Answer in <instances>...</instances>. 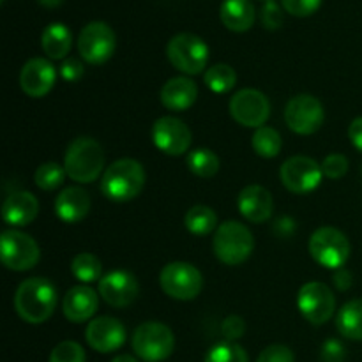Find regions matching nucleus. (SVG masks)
<instances>
[{"mask_svg":"<svg viewBox=\"0 0 362 362\" xmlns=\"http://www.w3.org/2000/svg\"><path fill=\"white\" fill-rule=\"evenodd\" d=\"M131 345L134 354L145 362H161L173 354L175 336L161 322H145L136 327Z\"/></svg>","mask_w":362,"mask_h":362,"instance_id":"5","label":"nucleus"},{"mask_svg":"<svg viewBox=\"0 0 362 362\" xmlns=\"http://www.w3.org/2000/svg\"><path fill=\"white\" fill-rule=\"evenodd\" d=\"M152 141L166 156H182L189 151L193 134L191 129L177 117H161L152 126Z\"/></svg>","mask_w":362,"mask_h":362,"instance_id":"15","label":"nucleus"},{"mask_svg":"<svg viewBox=\"0 0 362 362\" xmlns=\"http://www.w3.org/2000/svg\"><path fill=\"white\" fill-rule=\"evenodd\" d=\"M90 211V197L85 189L76 186L66 187L55 198V214L64 223H80Z\"/></svg>","mask_w":362,"mask_h":362,"instance_id":"22","label":"nucleus"},{"mask_svg":"<svg viewBox=\"0 0 362 362\" xmlns=\"http://www.w3.org/2000/svg\"><path fill=\"white\" fill-rule=\"evenodd\" d=\"M112 362H138V361L131 356H117Z\"/></svg>","mask_w":362,"mask_h":362,"instance_id":"45","label":"nucleus"},{"mask_svg":"<svg viewBox=\"0 0 362 362\" xmlns=\"http://www.w3.org/2000/svg\"><path fill=\"white\" fill-rule=\"evenodd\" d=\"M145 186V170L136 159L122 158L105 170L101 177L103 197L112 202L134 200Z\"/></svg>","mask_w":362,"mask_h":362,"instance_id":"2","label":"nucleus"},{"mask_svg":"<svg viewBox=\"0 0 362 362\" xmlns=\"http://www.w3.org/2000/svg\"><path fill=\"white\" fill-rule=\"evenodd\" d=\"M346 350L343 346V343H339L338 339H327V341L322 345L320 350V359L322 362H345Z\"/></svg>","mask_w":362,"mask_h":362,"instance_id":"39","label":"nucleus"},{"mask_svg":"<svg viewBox=\"0 0 362 362\" xmlns=\"http://www.w3.org/2000/svg\"><path fill=\"white\" fill-rule=\"evenodd\" d=\"M99 306V296L88 285H76L67 290L62 303L64 317L73 324L90 320Z\"/></svg>","mask_w":362,"mask_h":362,"instance_id":"19","label":"nucleus"},{"mask_svg":"<svg viewBox=\"0 0 362 362\" xmlns=\"http://www.w3.org/2000/svg\"><path fill=\"white\" fill-rule=\"evenodd\" d=\"M205 362H250V357L246 350L237 343L223 341L209 350Z\"/></svg>","mask_w":362,"mask_h":362,"instance_id":"33","label":"nucleus"},{"mask_svg":"<svg viewBox=\"0 0 362 362\" xmlns=\"http://www.w3.org/2000/svg\"><path fill=\"white\" fill-rule=\"evenodd\" d=\"M205 85L216 94H225L230 92L237 83V73L228 64H214L205 71Z\"/></svg>","mask_w":362,"mask_h":362,"instance_id":"31","label":"nucleus"},{"mask_svg":"<svg viewBox=\"0 0 362 362\" xmlns=\"http://www.w3.org/2000/svg\"><path fill=\"white\" fill-rule=\"evenodd\" d=\"M59 300L55 285L46 278H30L20 283L14 293V310L21 320L39 325L53 315Z\"/></svg>","mask_w":362,"mask_h":362,"instance_id":"1","label":"nucleus"},{"mask_svg":"<svg viewBox=\"0 0 362 362\" xmlns=\"http://www.w3.org/2000/svg\"><path fill=\"white\" fill-rule=\"evenodd\" d=\"M37 2L41 4V6L48 7V9H53V7H59V6H62V2H64V0H37Z\"/></svg>","mask_w":362,"mask_h":362,"instance_id":"44","label":"nucleus"},{"mask_svg":"<svg viewBox=\"0 0 362 362\" xmlns=\"http://www.w3.org/2000/svg\"><path fill=\"white\" fill-rule=\"evenodd\" d=\"M73 46V32L64 23H49L41 34V48L52 60H66Z\"/></svg>","mask_w":362,"mask_h":362,"instance_id":"25","label":"nucleus"},{"mask_svg":"<svg viewBox=\"0 0 362 362\" xmlns=\"http://www.w3.org/2000/svg\"><path fill=\"white\" fill-rule=\"evenodd\" d=\"M297 308L304 320L311 325H322L334 315L336 297L325 283L310 281L300 286L297 293Z\"/></svg>","mask_w":362,"mask_h":362,"instance_id":"11","label":"nucleus"},{"mask_svg":"<svg viewBox=\"0 0 362 362\" xmlns=\"http://www.w3.org/2000/svg\"><path fill=\"white\" fill-rule=\"evenodd\" d=\"M221 332L226 338V341H235V339L243 338L244 332H246V324L240 317L232 315V317L226 318L221 325Z\"/></svg>","mask_w":362,"mask_h":362,"instance_id":"40","label":"nucleus"},{"mask_svg":"<svg viewBox=\"0 0 362 362\" xmlns=\"http://www.w3.org/2000/svg\"><path fill=\"white\" fill-rule=\"evenodd\" d=\"M198 99V87L191 78H170L161 88V103L172 112H184L191 108Z\"/></svg>","mask_w":362,"mask_h":362,"instance_id":"23","label":"nucleus"},{"mask_svg":"<svg viewBox=\"0 0 362 362\" xmlns=\"http://www.w3.org/2000/svg\"><path fill=\"white\" fill-rule=\"evenodd\" d=\"M66 177V168L60 166L59 163H45V165H41L35 170L34 182L39 189L53 191L57 189V187L62 186Z\"/></svg>","mask_w":362,"mask_h":362,"instance_id":"32","label":"nucleus"},{"mask_svg":"<svg viewBox=\"0 0 362 362\" xmlns=\"http://www.w3.org/2000/svg\"><path fill=\"white\" fill-rule=\"evenodd\" d=\"M64 168L71 180L90 184L99 179L105 170V151L101 144L90 136H80L67 145Z\"/></svg>","mask_w":362,"mask_h":362,"instance_id":"3","label":"nucleus"},{"mask_svg":"<svg viewBox=\"0 0 362 362\" xmlns=\"http://www.w3.org/2000/svg\"><path fill=\"white\" fill-rule=\"evenodd\" d=\"M41 258L39 244L28 233L6 230L0 235V260L9 271L25 272L34 269Z\"/></svg>","mask_w":362,"mask_h":362,"instance_id":"8","label":"nucleus"},{"mask_svg":"<svg viewBox=\"0 0 362 362\" xmlns=\"http://www.w3.org/2000/svg\"><path fill=\"white\" fill-rule=\"evenodd\" d=\"M349 138L354 147L362 152V117H357V119L352 120L349 127Z\"/></svg>","mask_w":362,"mask_h":362,"instance_id":"42","label":"nucleus"},{"mask_svg":"<svg viewBox=\"0 0 362 362\" xmlns=\"http://www.w3.org/2000/svg\"><path fill=\"white\" fill-rule=\"evenodd\" d=\"M140 293L138 279L127 271H112L99 281V296L113 308H126L136 300Z\"/></svg>","mask_w":362,"mask_h":362,"instance_id":"17","label":"nucleus"},{"mask_svg":"<svg viewBox=\"0 0 362 362\" xmlns=\"http://www.w3.org/2000/svg\"><path fill=\"white\" fill-rule=\"evenodd\" d=\"M0 2H6V0H0Z\"/></svg>","mask_w":362,"mask_h":362,"instance_id":"46","label":"nucleus"},{"mask_svg":"<svg viewBox=\"0 0 362 362\" xmlns=\"http://www.w3.org/2000/svg\"><path fill=\"white\" fill-rule=\"evenodd\" d=\"M57 80V71L48 59L35 57L27 60L21 67L20 87L28 98H45L53 88Z\"/></svg>","mask_w":362,"mask_h":362,"instance_id":"18","label":"nucleus"},{"mask_svg":"<svg viewBox=\"0 0 362 362\" xmlns=\"http://www.w3.org/2000/svg\"><path fill=\"white\" fill-rule=\"evenodd\" d=\"M39 202L28 191L9 194L2 205V219L11 226H27L37 218Z\"/></svg>","mask_w":362,"mask_h":362,"instance_id":"21","label":"nucleus"},{"mask_svg":"<svg viewBox=\"0 0 362 362\" xmlns=\"http://www.w3.org/2000/svg\"><path fill=\"white\" fill-rule=\"evenodd\" d=\"M166 57L177 71L184 74H198L207 67L209 46L191 32L173 35L166 45Z\"/></svg>","mask_w":362,"mask_h":362,"instance_id":"7","label":"nucleus"},{"mask_svg":"<svg viewBox=\"0 0 362 362\" xmlns=\"http://www.w3.org/2000/svg\"><path fill=\"white\" fill-rule=\"evenodd\" d=\"M336 329L346 339L362 341V299H354L339 310Z\"/></svg>","mask_w":362,"mask_h":362,"instance_id":"26","label":"nucleus"},{"mask_svg":"<svg viewBox=\"0 0 362 362\" xmlns=\"http://www.w3.org/2000/svg\"><path fill=\"white\" fill-rule=\"evenodd\" d=\"M253 250V233L239 221H225L218 226L214 237H212V251H214L216 258L230 267L246 262Z\"/></svg>","mask_w":362,"mask_h":362,"instance_id":"4","label":"nucleus"},{"mask_svg":"<svg viewBox=\"0 0 362 362\" xmlns=\"http://www.w3.org/2000/svg\"><path fill=\"white\" fill-rule=\"evenodd\" d=\"M262 23L267 30H278L283 25V9L274 0H269L262 7Z\"/></svg>","mask_w":362,"mask_h":362,"instance_id":"37","label":"nucleus"},{"mask_svg":"<svg viewBox=\"0 0 362 362\" xmlns=\"http://www.w3.org/2000/svg\"><path fill=\"white\" fill-rule=\"evenodd\" d=\"M237 207H239V212L247 221L260 225V223H265L272 216L274 202H272V194L265 187L258 186V184H251V186H246L239 193Z\"/></svg>","mask_w":362,"mask_h":362,"instance_id":"20","label":"nucleus"},{"mask_svg":"<svg viewBox=\"0 0 362 362\" xmlns=\"http://www.w3.org/2000/svg\"><path fill=\"white\" fill-rule=\"evenodd\" d=\"M186 165L197 177L211 179L219 172V158L209 148H194L186 156Z\"/></svg>","mask_w":362,"mask_h":362,"instance_id":"29","label":"nucleus"},{"mask_svg":"<svg viewBox=\"0 0 362 362\" xmlns=\"http://www.w3.org/2000/svg\"><path fill=\"white\" fill-rule=\"evenodd\" d=\"M265 2H269V0H265Z\"/></svg>","mask_w":362,"mask_h":362,"instance_id":"47","label":"nucleus"},{"mask_svg":"<svg viewBox=\"0 0 362 362\" xmlns=\"http://www.w3.org/2000/svg\"><path fill=\"white\" fill-rule=\"evenodd\" d=\"M308 250L318 265L338 271L350 258V240L334 226H322L310 237Z\"/></svg>","mask_w":362,"mask_h":362,"instance_id":"6","label":"nucleus"},{"mask_svg":"<svg viewBox=\"0 0 362 362\" xmlns=\"http://www.w3.org/2000/svg\"><path fill=\"white\" fill-rule=\"evenodd\" d=\"M49 362H87V356L76 341H62L52 350Z\"/></svg>","mask_w":362,"mask_h":362,"instance_id":"34","label":"nucleus"},{"mask_svg":"<svg viewBox=\"0 0 362 362\" xmlns=\"http://www.w3.org/2000/svg\"><path fill=\"white\" fill-rule=\"evenodd\" d=\"M257 362H296V356L288 346L271 345L262 350Z\"/></svg>","mask_w":362,"mask_h":362,"instance_id":"38","label":"nucleus"},{"mask_svg":"<svg viewBox=\"0 0 362 362\" xmlns=\"http://www.w3.org/2000/svg\"><path fill=\"white\" fill-rule=\"evenodd\" d=\"M322 172L327 179H341L346 172H349V159L343 154H329L327 158L322 161Z\"/></svg>","mask_w":362,"mask_h":362,"instance_id":"35","label":"nucleus"},{"mask_svg":"<svg viewBox=\"0 0 362 362\" xmlns=\"http://www.w3.org/2000/svg\"><path fill=\"white\" fill-rule=\"evenodd\" d=\"M85 339H87L88 346L95 352H115L126 343V327L119 318L98 317L87 325Z\"/></svg>","mask_w":362,"mask_h":362,"instance_id":"16","label":"nucleus"},{"mask_svg":"<svg viewBox=\"0 0 362 362\" xmlns=\"http://www.w3.org/2000/svg\"><path fill=\"white\" fill-rule=\"evenodd\" d=\"M117 37L113 28L105 21H90L85 25L78 37V52L88 64H105L115 53Z\"/></svg>","mask_w":362,"mask_h":362,"instance_id":"10","label":"nucleus"},{"mask_svg":"<svg viewBox=\"0 0 362 362\" xmlns=\"http://www.w3.org/2000/svg\"><path fill=\"white\" fill-rule=\"evenodd\" d=\"M83 64L78 59H74V57H69V59L64 60L62 66H60V76L66 81H71V83H73V81H78L83 76Z\"/></svg>","mask_w":362,"mask_h":362,"instance_id":"41","label":"nucleus"},{"mask_svg":"<svg viewBox=\"0 0 362 362\" xmlns=\"http://www.w3.org/2000/svg\"><path fill=\"white\" fill-rule=\"evenodd\" d=\"M230 115L235 122L244 127H258L265 126V122L271 117V103L264 92L257 88H243L230 99Z\"/></svg>","mask_w":362,"mask_h":362,"instance_id":"14","label":"nucleus"},{"mask_svg":"<svg viewBox=\"0 0 362 362\" xmlns=\"http://www.w3.org/2000/svg\"><path fill=\"white\" fill-rule=\"evenodd\" d=\"M352 283H354L352 274H350V271H346L345 267L338 269V271L334 272V285H336V288H338V290H341V292H346V290L352 286Z\"/></svg>","mask_w":362,"mask_h":362,"instance_id":"43","label":"nucleus"},{"mask_svg":"<svg viewBox=\"0 0 362 362\" xmlns=\"http://www.w3.org/2000/svg\"><path fill=\"white\" fill-rule=\"evenodd\" d=\"M163 292L175 300H193L200 296L204 276L187 262H172L165 265L159 274Z\"/></svg>","mask_w":362,"mask_h":362,"instance_id":"9","label":"nucleus"},{"mask_svg":"<svg viewBox=\"0 0 362 362\" xmlns=\"http://www.w3.org/2000/svg\"><path fill=\"white\" fill-rule=\"evenodd\" d=\"M251 145H253V151L257 152L260 158L272 159L281 152L283 140L281 134H279L274 127L262 126L258 127V129H255L253 138H251Z\"/></svg>","mask_w":362,"mask_h":362,"instance_id":"28","label":"nucleus"},{"mask_svg":"<svg viewBox=\"0 0 362 362\" xmlns=\"http://www.w3.org/2000/svg\"><path fill=\"white\" fill-rule=\"evenodd\" d=\"M283 9L297 18H308L320 9L324 0H281Z\"/></svg>","mask_w":362,"mask_h":362,"instance_id":"36","label":"nucleus"},{"mask_svg":"<svg viewBox=\"0 0 362 362\" xmlns=\"http://www.w3.org/2000/svg\"><path fill=\"white\" fill-rule=\"evenodd\" d=\"M71 272H73L74 278H76L78 281L83 283V285L101 281V260L92 253H78L76 257L71 260Z\"/></svg>","mask_w":362,"mask_h":362,"instance_id":"30","label":"nucleus"},{"mask_svg":"<svg viewBox=\"0 0 362 362\" xmlns=\"http://www.w3.org/2000/svg\"><path fill=\"white\" fill-rule=\"evenodd\" d=\"M322 165L308 156H292L279 168V179L288 191L297 194L311 193L322 182Z\"/></svg>","mask_w":362,"mask_h":362,"instance_id":"13","label":"nucleus"},{"mask_svg":"<svg viewBox=\"0 0 362 362\" xmlns=\"http://www.w3.org/2000/svg\"><path fill=\"white\" fill-rule=\"evenodd\" d=\"M219 18L232 32H246L255 23V7L251 0H223Z\"/></svg>","mask_w":362,"mask_h":362,"instance_id":"24","label":"nucleus"},{"mask_svg":"<svg viewBox=\"0 0 362 362\" xmlns=\"http://www.w3.org/2000/svg\"><path fill=\"white\" fill-rule=\"evenodd\" d=\"M325 120V110L315 95L299 94L286 103L285 122L290 131L297 134L317 133Z\"/></svg>","mask_w":362,"mask_h":362,"instance_id":"12","label":"nucleus"},{"mask_svg":"<svg viewBox=\"0 0 362 362\" xmlns=\"http://www.w3.org/2000/svg\"><path fill=\"white\" fill-rule=\"evenodd\" d=\"M184 226L193 235H209L218 230V216L207 205H194L184 216Z\"/></svg>","mask_w":362,"mask_h":362,"instance_id":"27","label":"nucleus"}]
</instances>
